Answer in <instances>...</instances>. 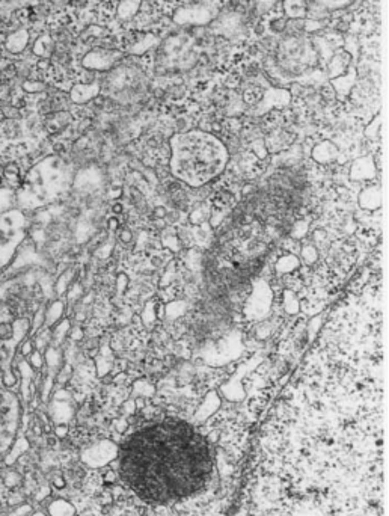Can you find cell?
Segmentation results:
<instances>
[{"mask_svg": "<svg viewBox=\"0 0 389 516\" xmlns=\"http://www.w3.org/2000/svg\"><path fill=\"white\" fill-rule=\"evenodd\" d=\"M52 515L53 516H72L74 515V507L65 501H59V503H55L52 506Z\"/></svg>", "mask_w": 389, "mask_h": 516, "instance_id": "8992f818", "label": "cell"}, {"mask_svg": "<svg viewBox=\"0 0 389 516\" xmlns=\"http://www.w3.org/2000/svg\"><path fill=\"white\" fill-rule=\"evenodd\" d=\"M18 426L17 408L9 397L0 394V453L9 449Z\"/></svg>", "mask_w": 389, "mask_h": 516, "instance_id": "3957f363", "label": "cell"}, {"mask_svg": "<svg viewBox=\"0 0 389 516\" xmlns=\"http://www.w3.org/2000/svg\"><path fill=\"white\" fill-rule=\"evenodd\" d=\"M319 3H322L323 6H327V8H339V6H344L347 3H350L352 0H317Z\"/></svg>", "mask_w": 389, "mask_h": 516, "instance_id": "52a82bcc", "label": "cell"}, {"mask_svg": "<svg viewBox=\"0 0 389 516\" xmlns=\"http://www.w3.org/2000/svg\"><path fill=\"white\" fill-rule=\"evenodd\" d=\"M171 171L192 187H201L227 166V147L205 131H187L171 139Z\"/></svg>", "mask_w": 389, "mask_h": 516, "instance_id": "7a4b0ae2", "label": "cell"}, {"mask_svg": "<svg viewBox=\"0 0 389 516\" xmlns=\"http://www.w3.org/2000/svg\"><path fill=\"white\" fill-rule=\"evenodd\" d=\"M219 406H221V398H219L217 392H216V391H210V392L207 394L204 403L199 406V409H198L196 414H195L193 417L195 423H196V424L204 423L205 419L210 418V417L219 409Z\"/></svg>", "mask_w": 389, "mask_h": 516, "instance_id": "5b68a950", "label": "cell"}, {"mask_svg": "<svg viewBox=\"0 0 389 516\" xmlns=\"http://www.w3.org/2000/svg\"><path fill=\"white\" fill-rule=\"evenodd\" d=\"M118 453H119V447L115 442L101 441L97 445L88 449L83 453V460L92 468H100L115 460L118 457Z\"/></svg>", "mask_w": 389, "mask_h": 516, "instance_id": "277c9868", "label": "cell"}, {"mask_svg": "<svg viewBox=\"0 0 389 516\" xmlns=\"http://www.w3.org/2000/svg\"><path fill=\"white\" fill-rule=\"evenodd\" d=\"M118 456L124 484L156 504L198 494L213 473L210 444L181 419L166 418L142 427L126 439Z\"/></svg>", "mask_w": 389, "mask_h": 516, "instance_id": "6da1fadb", "label": "cell"}]
</instances>
